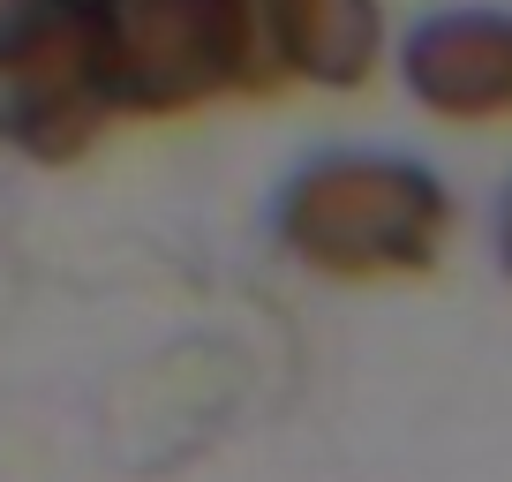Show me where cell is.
Returning <instances> with one entry per match:
<instances>
[{"mask_svg":"<svg viewBox=\"0 0 512 482\" xmlns=\"http://www.w3.org/2000/svg\"><path fill=\"white\" fill-rule=\"evenodd\" d=\"M452 189L407 151H324L294 166L272 204V234L302 272L339 287L422 279L452 249Z\"/></svg>","mask_w":512,"mask_h":482,"instance_id":"1","label":"cell"},{"mask_svg":"<svg viewBox=\"0 0 512 482\" xmlns=\"http://www.w3.org/2000/svg\"><path fill=\"white\" fill-rule=\"evenodd\" d=\"M121 121H181L219 98L279 91L256 0H113L98 16Z\"/></svg>","mask_w":512,"mask_h":482,"instance_id":"2","label":"cell"},{"mask_svg":"<svg viewBox=\"0 0 512 482\" xmlns=\"http://www.w3.org/2000/svg\"><path fill=\"white\" fill-rule=\"evenodd\" d=\"M121 121L91 16H38L16 46H0V151L31 166H76Z\"/></svg>","mask_w":512,"mask_h":482,"instance_id":"3","label":"cell"},{"mask_svg":"<svg viewBox=\"0 0 512 482\" xmlns=\"http://www.w3.org/2000/svg\"><path fill=\"white\" fill-rule=\"evenodd\" d=\"M400 83L445 129H512V8H445L400 46Z\"/></svg>","mask_w":512,"mask_h":482,"instance_id":"4","label":"cell"},{"mask_svg":"<svg viewBox=\"0 0 512 482\" xmlns=\"http://www.w3.org/2000/svg\"><path fill=\"white\" fill-rule=\"evenodd\" d=\"M256 23H264V53L279 83L362 91L392 61L384 0H256Z\"/></svg>","mask_w":512,"mask_h":482,"instance_id":"5","label":"cell"},{"mask_svg":"<svg viewBox=\"0 0 512 482\" xmlns=\"http://www.w3.org/2000/svg\"><path fill=\"white\" fill-rule=\"evenodd\" d=\"M38 16H46V0H0V46H16Z\"/></svg>","mask_w":512,"mask_h":482,"instance_id":"6","label":"cell"},{"mask_svg":"<svg viewBox=\"0 0 512 482\" xmlns=\"http://www.w3.org/2000/svg\"><path fill=\"white\" fill-rule=\"evenodd\" d=\"M497 264H505V279H512V189H505V204H497Z\"/></svg>","mask_w":512,"mask_h":482,"instance_id":"7","label":"cell"},{"mask_svg":"<svg viewBox=\"0 0 512 482\" xmlns=\"http://www.w3.org/2000/svg\"><path fill=\"white\" fill-rule=\"evenodd\" d=\"M46 8H53V16H106V8H113V0H46Z\"/></svg>","mask_w":512,"mask_h":482,"instance_id":"8","label":"cell"}]
</instances>
